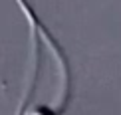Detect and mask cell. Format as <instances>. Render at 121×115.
Masks as SVG:
<instances>
[{
    "label": "cell",
    "instance_id": "obj_1",
    "mask_svg": "<svg viewBox=\"0 0 121 115\" xmlns=\"http://www.w3.org/2000/svg\"><path fill=\"white\" fill-rule=\"evenodd\" d=\"M16 2H18L20 10L24 12V16L28 18L32 34H38L42 40H46L50 52L56 58V64H58V69H60V93H58L56 103H50V107H52L58 115H65L68 113V107H69V99H72V73H69L68 54L64 52V48L60 46V42L54 38V34L46 28V24L40 20V16L34 12V8L30 6L28 0H16Z\"/></svg>",
    "mask_w": 121,
    "mask_h": 115
}]
</instances>
